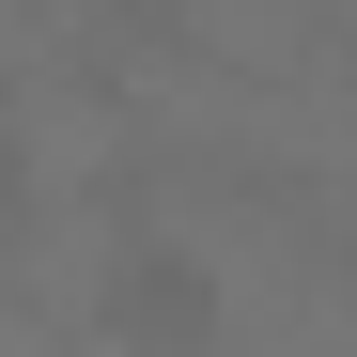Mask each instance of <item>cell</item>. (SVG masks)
Here are the masks:
<instances>
[{
    "instance_id": "obj_1",
    "label": "cell",
    "mask_w": 357,
    "mask_h": 357,
    "mask_svg": "<svg viewBox=\"0 0 357 357\" xmlns=\"http://www.w3.org/2000/svg\"><path fill=\"white\" fill-rule=\"evenodd\" d=\"M93 326L125 357H218L233 280H218V249H187V233H125V249L93 264Z\"/></svg>"
},
{
    "instance_id": "obj_2",
    "label": "cell",
    "mask_w": 357,
    "mask_h": 357,
    "mask_svg": "<svg viewBox=\"0 0 357 357\" xmlns=\"http://www.w3.org/2000/svg\"><path fill=\"white\" fill-rule=\"evenodd\" d=\"M93 31H125V47H187V0H93Z\"/></svg>"
},
{
    "instance_id": "obj_3",
    "label": "cell",
    "mask_w": 357,
    "mask_h": 357,
    "mask_svg": "<svg viewBox=\"0 0 357 357\" xmlns=\"http://www.w3.org/2000/svg\"><path fill=\"white\" fill-rule=\"evenodd\" d=\"M0 202H31V125L0 109Z\"/></svg>"
},
{
    "instance_id": "obj_4",
    "label": "cell",
    "mask_w": 357,
    "mask_h": 357,
    "mask_svg": "<svg viewBox=\"0 0 357 357\" xmlns=\"http://www.w3.org/2000/svg\"><path fill=\"white\" fill-rule=\"evenodd\" d=\"M342 311H357V233H342Z\"/></svg>"
}]
</instances>
